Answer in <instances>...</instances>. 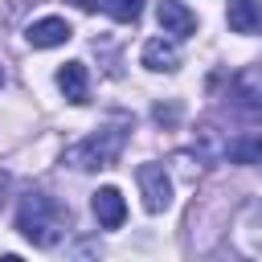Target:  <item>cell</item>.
Listing matches in <instances>:
<instances>
[{"mask_svg":"<svg viewBox=\"0 0 262 262\" xmlns=\"http://www.w3.org/2000/svg\"><path fill=\"white\" fill-rule=\"evenodd\" d=\"M16 229H20L33 246L49 250V246H57V242L66 237V229H70V209H66L61 201H53L49 192H29V196L20 201V209H16Z\"/></svg>","mask_w":262,"mask_h":262,"instance_id":"obj_1","label":"cell"},{"mask_svg":"<svg viewBox=\"0 0 262 262\" xmlns=\"http://www.w3.org/2000/svg\"><path fill=\"white\" fill-rule=\"evenodd\" d=\"M127 123H111V127H98L94 135H86L82 143L66 147V164L78 168V172H94V168H111L123 147H127Z\"/></svg>","mask_w":262,"mask_h":262,"instance_id":"obj_2","label":"cell"},{"mask_svg":"<svg viewBox=\"0 0 262 262\" xmlns=\"http://www.w3.org/2000/svg\"><path fill=\"white\" fill-rule=\"evenodd\" d=\"M135 180H139V196L147 213H164L172 205V176L164 172V164H139Z\"/></svg>","mask_w":262,"mask_h":262,"instance_id":"obj_3","label":"cell"},{"mask_svg":"<svg viewBox=\"0 0 262 262\" xmlns=\"http://www.w3.org/2000/svg\"><path fill=\"white\" fill-rule=\"evenodd\" d=\"M229 102H233L237 115L262 119V66H250V70L233 74V82H229Z\"/></svg>","mask_w":262,"mask_h":262,"instance_id":"obj_4","label":"cell"},{"mask_svg":"<svg viewBox=\"0 0 262 262\" xmlns=\"http://www.w3.org/2000/svg\"><path fill=\"white\" fill-rule=\"evenodd\" d=\"M74 37V29H70V20H61V16H41V20H33L29 29H25V41L33 45V49H53V45H66Z\"/></svg>","mask_w":262,"mask_h":262,"instance_id":"obj_5","label":"cell"},{"mask_svg":"<svg viewBox=\"0 0 262 262\" xmlns=\"http://www.w3.org/2000/svg\"><path fill=\"white\" fill-rule=\"evenodd\" d=\"M57 90L66 94V102L82 106L90 102V74H86V61H66L57 70Z\"/></svg>","mask_w":262,"mask_h":262,"instance_id":"obj_6","label":"cell"},{"mask_svg":"<svg viewBox=\"0 0 262 262\" xmlns=\"http://www.w3.org/2000/svg\"><path fill=\"white\" fill-rule=\"evenodd\" d=\"M90 205H94V217H98V225H102V229H119V225L127 221V201H123V192H119L115 184L98 188Z\"/></svg>","mask_w":262,"mask_h":262,"instance_id":"obj_7","label":"cell"},{"mask_svg":"<svg viewBox=\"0 0 262 262\" xmlns=\"http://www.w3.org/2000/svg\"><path fill=\"white\" fill-rule=\"evenodd\" d=\"M156 16H160V29L172 33V37H192L196 33V12L188 4H180V0H160Z\"/></svg>","mask_w":262,"mask_h":262,"instance_id":"obj_8","label":"cell"},{"mask_svg":"<svg viewBox=\"0 0 262 262\" xmlns=\"http://www.w3.org/2000/svg\"><path fill=\"white\" fill-rule=\"evenodd\" d=\"M139 61H143L147 70H156V74H176V70H180V49H176V41L151 37V41L143 45Z\"/></svg>","mask_w":262,"mask_h":262,"instance_id":"obj_9","label":"cell"},{"mask_svg":"<svg viewBox=\"0 0 262 262\" xmlns=\"http://www.w3.org/2000/svg\"><path fill=\"white\" fill-rule=\"evenodd\" d=\"M233 229H237V246L246 254H262V201H250Z\"/></svg>","mask_w":262,"mask_h":262,"instance_id":"obj_10","label":"cell"},{"mask_svg":"<svg viewBox=\"0 0 262 262\" xmlns=\"http://www.w3.org/2000/svg\"><path fill=\"white\" fill-rule=\"evenodd\" d=\"M229 29L233 33H258L262 29V0H229Z\"/></svg>","mask_w":262,"mask_h":262,"instance_id":"obj_11","label":"cell"},{"mask_svg":"<svg viewBox=\"0 0 262 262\" xmlns=\"http://www.w3.org/2000/svg\"><path fill=\"white\" fill-rule=\"evenodd\" d=\"M225 156H229L233 164H262V131H254V135H246V139H233V143L225 147Z\"/></svg>","mask_w":262,"mask_h":262,"instance_id":"obj_12","label":"cell"},{"mask_svg":"<svg viewBox=\"0 0 262 262\" xmlns=\"http://www.w3.org/2000/svg\"><path fill=\"white\" fill-rule=\"evenodd\" d=\"M102 8H106L111 20H119V25H135L139 12H143V0H102Z\"/></svg>","mask_w":262,"mask_h":262,"instance_id":"obj_13","label":"cell"},{"mask_svg":"<svg viewBox=\"0 0 262 262\" xmlns=\"http://www.w3.org/2000/svg\"><path fill=\"white\" fill-rule=\"evenodd\" d=\"M151 119H156L160 127H172V123L180 119V102H160V106L151 111Z\"/></svg>","mask_w":262,"mask_h":262,"instance_id":"obj_14","label":"cell"},{"mask_svg":"<svg viewBox=\"0 0 262 262\" xmlns=\"http://www.w3.org/2000/svg\"><path fill=\"white\" fill-rule=\"evenodd\" d=\"M70 4H74V8H82V12H94V8H98V0H70Z\"/></svg>","mask_w":262,"mask_h":262,"instance_id":"obj_15","label":"cell"},{"mask_svg":"<svg viewBox=\"0 0 262 262\" xmlns=\"http://www.w3.org/2000/svg\"><path fill=\"white\" fill-rule=\"evenodd\" d=\"M0 86H4V70H0Z\"/></svg>","mask_w":262,"mask_h":262,"instance_id":"obj_16","label":"cell"}]
</instances>
